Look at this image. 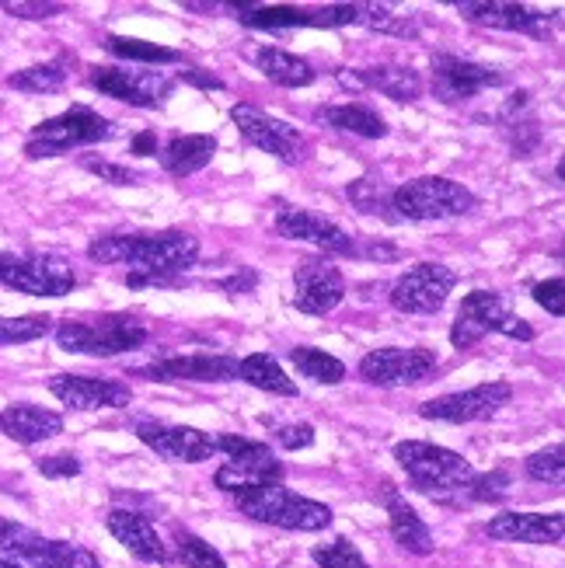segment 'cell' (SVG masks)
Listing matches in <instances>:
<instances>
[{"instance_id":"1","label":"cell","mask_w":565,"mask_h":568,"mask_svg":"<svg viewBox=\"0 0 565 568\" xmlns=\"http://www.w3.org/2000/svg\"><path fill=\"white\" fill-rule=\"evenodd\" d=\"M98 265H130L127 286H179L200 262V241L189 231H127L102 234L88 244Z\"/></svg>"},{"instance_id":"6","label":"cell","mask_w":565,"mask_h":568,"mask_svg":"<svg viewBox=\"0 0 565 568\" xmlns=\"http://www.w3.org/2000/svg\"><path fill=\"white\" fill-rule=\"evenodd\" d=\"M506 335V338H517V342H531L534 338V328L527 325L524 317H517L513 311H506V301L503 293L496 290H475L461 301L457 307V317L451 325V342L454 349H472L478 345L485 335Z\"/></svg>"},{"instance_id":"19","label":"cell","mask_w":565,"mask_h":568,"mask_svg":"<svg viewBox=\"0 0 565 568\" xmlns=\"http://www.w3.org/2000/svg\"><path fill=\"white\" fill-rule=\"evenodd\" d=\"M137 439L143 443V447H151L154 454L175 460V464H200V460H210L216 454L213 436L192 429V426L154 423V418L137 423Z\"/></svg>"},{"instance_id":"46","label":"cell","mask_w":565,"mask_h":568,"mask_svg":"<svg viewBox=\"0 0 565 568\" xmlns=\"http://www.w3.org/2000/svg\"><path fill=\"white\" fill-rule=\"evenodd\" d=\"M36 537H39L36 530H29V527H21V524L4 520V516H0V551H4V555H18L21 558V551L29 548Z\"/></svg>"},{"instance_id":"3","label":"cell","mask_w":565,"mask_h":568,"mask_svg":"<svg viewBox=\"0 0 565 568\" xmlns=\"http://www.w3.org/2000/svg\"><path fill=\"white\" fill-rule=\"evenodd\" d=\"M238 509L252 516L259 524L280 527V530H297V534H317L332 527V509L325 503H314L307 496L276 485H252L234 496Z\"/></svg>"},{"instance_id":"53","label":"cell","mask_w":565,"mask_h":568,"mask_svg":"<svg viewBox=\"0 0 565 568\" xmlns=\"http://www.w3.org/2000/svg\"><path fill=\"white\" fill-rule=\"evenodd\" d=\"M0 568H24V565L14 561V558H8V555H0Z\"/></svg>"},{"instance_id":"40","label":"cell","mask_w":565,"mask_h":568,"mask_svg":"<svg viewBox=\"0 0 565 568\" xmlns=\"http://www.w3.org/2000/svg\"><path fill=\"white\" fill-rule=\"evenodd\" d=\"M175 540H179V558L185 561V568H228L224 555H220L200 534L179 530Z\"/></svg>"},{"instance_id":"29","label":"cell","mask_w":565,"mask_h":568,"mask_svg":"<svg viewBox=\"0 0 565 568\" xmlns=\"http://www.w3.org/2000/svg\"><path fill=\"white\" fill-rule=\"evenodd\" d=\"M255 67L280 88H307L317 78L314 67L304 57L286 53V49H280V45H262L255 53Z\"/></svg>"},{"instance_id":"45","label":"cell","mask_w":565,"mask_h":568,"mask_svg":"<svg viewBox=\"0 0 565 568\" xmlns=\"http://www.w3.org/2000/svg\"><path fill=\"white\" fill-rule=\"evenodd\" d=\"M531 296H534V304L545 307L552 317H562L565 314V280L555 276V280H545V283H534Z\"/></svg>"},{"instance_id":"21","label":"cell","mask_w":565,"mask_h":568,"mask_svg":"<svg viewBox=\"0 0 565 568\" xmlns=\"http://www.w3.org/2000/svg\"><path fill=\"white\" fill-rule=\"evenodd\" d=\"M457 14L482 29H500V32H542L552 21V14L527 8V4H506V0H461L454 4Z\"/></svg>"},{"instance_id":"47","label":"cell","mask_w":565,"mask_h":568,"mask_svg":"<svg viewBox=\"0 0 565 568\" xmlns=\"http://www.w3.org/2000/svg\"><path fill=\"white\" fill-rule=\"evenodd\" d=\"M276 443L283 450H307L314 443V426L311 423H286L276 429Z\"/></svg>"},{"instance_id":"15","label":"cell","mask_w":565,"mask_h":568,"mask_svg":"<svg viewBox=\"0 0 565 568\" xmlns=\"http://www.w3.org/2000/svg\"><path fill=\"white\" fill-rule=\"evenodd\" d=\"M346 301V276L329 258H304L293 273V307L311 317L332 314Z\"/></svg>"},{"instance_id":"23","label":"cell","mask_w":565,"mask_h":568,"mask_svg":"<svg viewBox=\"0 0 565 568\" xmlns=\"http://www.w3.org/2000/svg\"><path fill=\"white\" fill-rule=\"evenodd\" d=\"M105 527L137 561H143V565H168L171 561L161 534L154 530V524L147 520L143 513H137V509H112L105 516Z\"/></svg>"},{"instance_id":"48","label":"cell","mask_w":565,"mask_h":568,"mask_svg":"<svg viewBox=\"0 0 565 568\" xmlns=\"http://www.w3.org/2000/svg\"><path fill=\"white\" fill-rule=\"evenodd\" d=\"M36 467H39V475H46V478H78V475H81V460L73 457V454L42 457Z\"/></svg>"},{"instance_id":"28","label":"cell","mask_w":565,"mask_h":568,"mask_svg":"<svg viewBox=\"0 0 565 568\" xmlns=\"http://www.w3.org/2000/svg\"><path fill=\"white\" fill-rule=\"evenodd\" d=\"M21 561H29L32 568H102V561L88 548L70 545V540H49L42 534L21 551Z\"/></svg>"},{"instance_id":"13","label":"cell","mask_w":565,"mask_h":568,"mask_svg":"<svg viewBox=\"0 0 565 568\" xmlns=\"http://www.w3.org/2000/svg\"><path fill=\"white\" fill-rule=\"evenodd\" d=\"M457 286V273L440 262H420L395 280L387 301L402 314H436Z\"/></svg>"},{"instance_id":"34","label":"cell","mask_w":565,"mask_h":568,"mask_svg":"<svg viewBox=\"0 0 565 568\" xmlns=\"http://www.w3.org/2000/svg\"><path fill=\"white\" fill-rule=\"evenodd\" d=\"M105 49L115 60L127 63H151V67H168V63H182L179 49H168L147 39H133V36H105Z\"/></svg>"},{"instance_id":"30","label":"cell","mask_w":565,"mask_h":568,"mask_svg":"<svg viewBox=\"0 0 565 568\" xmlns=\"http://www.w3.org/2000/svg\"><path fill=\"white\" fill-rule=\"evenodd\" d=\"M317 122H325L332 130H342V133H353V136H363V140H381L387 136V122L381 112H374L371 105H332V109H317L314 112Z\"/></svg>"},{"instance_id":"35","label":"cell","mask_w":565,"mask_h":568,"mask_svg":"<svg viewBox=\"0 0 565 568\" xmlns=\"http://www.w3.org/2000/svg\"><path fill=\"white\" fill-rule=\"evenodd\" d=\"M290 363L297 366V374L314 381V384H342L346 381V363L335 359L332 353L325 349H314V345H297V349H290Z\"/></svg>"},{"instance_id":"43","label":"cell","mask_w":565,"mask_h":568,"mask_svg":"<svg viewBox=\"0 0 565 568\" xmlns=\"http://www.w3.org/2000/svg\"><path fill=\"white\" fill-rule=\"evenodd\" d=\"M509 146H513V158H531L542 143V130H537L534 119H509Z\"/></svg>"},{"instance_id":"24","label":"cell","mask_w":565,"mask_h":568,"mask_svg":"<svg viewBox=\"0 0 565 568\" xmlns=\"http://www.w3.org/2000/svg\"><path fill=\"white\" fill-rule=\"evenodd\" d=\"M0 433L14 443L32 447V443H46V439L63 433V415L53 408H42V405L18 402V405H8L4 412H0Z\"/></svg>"},{"instance_id":"50","label":"cell","mask_w":565,"mask_h":568,"mask_svg":"<svg viewBox=\"0 0 565 568\" xmlns=\"http://www.w3.org/2000/svg\"><path fill=\"white\" fill-rule=\"evenodd\" d=\"M255 283H259V276L252 273V268H244V273H238V276L220 280V290H228L231 296H238V293H252Z\"/></svg>"},{"instance_id":"37","label":"cell","mask_w":565,"mask_h":568,"mask_svg":"<svg viewBox=\"0 0 565 568\" xmlns=\"http://www.w3.org/2000/svg\"><path fill=\"white\" fill-rule=\"evenodd\" d=\"M53 332V317L49 314H21V317H0V345H24L46 338Z\"/></svg>"},{"instance_id":"52","label":"cell","mask_w":565,"mask_h":568,"mask_svg":"<svg viewBox=\"0 0 565 568\" xmlns=\"http://www.w3.org/2000/svg\"><path fill=\"white\" fill-rule=\"evenodd\" d=\"M133 154H137V158H151V154H158V140H154V133H140V136L133 140Z\"/></svg>"},{"instance_id":"9","label":"cell","mask_w":565,"mask_h":568,"mask_svg":"<svg viewBox=\"0 0 565 568\" xmlns=\"http://www.w3.org/2000/svg\"><path fill=\"white\" fill-rule=\"evenodd\" d=\"M213 450L228 454L224 467L216 471V488L238 491L252 488V485H276L283 481V464L276 460V454L259 439H244V436H213Z\"/></svg>"},{"instance_id":"25","label":"cell","mask_w":565,"mask_h":568,"mask_svg":"<svg viewBox=\"0 0 565 568\" xmlns=\"http://www.w3.org/2000/svg\"><path fill=\"white\" fill-rule=\"evenodd\" d=\"M216 154L213 133H179L161 146V168L175 179H189L203 171Z\"/></svg>"},{"instance_id":"51","label":"cell","mask_w":565,"mask_h":568,"mask_svg":"<svg viewBox=\"0 0 565 568\" xmlns=\"http://www.w3.org/2000/svg\"><path fill=\"white\" fill-rule=\"evenodd\" d=\"M179 81L192 84V88H203V91H220V88H224V81L213 78V73H203V70H182Z\"/></svg>"},{"instance_id":"42","label":"cell","mask_w":565,"mask_h":568,"mask_svg":"<svg viewBox=\"0 0 565 568\" xmlns=\"http://www.w3.org/2000/svg\"><path fill=\"white\" fill-rule=\"evenodd\" d=\"M84 171L98 175L109 185H143V175L130 164H115V161H98V158H84Z\"/></svg>"},{"instance_id":"49","label":"cell","mask_w":565,"mask_h":568,"mask_svg":"<svg viewBox=\"0 0 565 568\" xmlns=\"http://www.w3.org/2000/svg\"><path fill=\"white\" fill-rule=\"evenodd\" d=\"M4 8L8 14H14V18H24V21H42V18H57V14H63L67 8L63 4H29V0H4Z\"/></svg>"},{"instance_id":"16","label":"cell","mask_w":565,"mask_h":568,"mask_svg":"<svg viewBox=\"0 0 565 568\" xmlns=\"http://www.w3.org/2000/svg\"><path fill=\"white\" fill-rule=\"evenodd\" d=\"M231 122L244 140H249L252 146H259L262 154H273L280 161H297L304 151V136L297 126H290V122L269 115L255 105H234Z\"/></svg>"},{"instance_id":"36","label":"cell","mask_w":565,"mask_h":568,"mask_svg":"<svg viewBox=\"0 0 565 568\" xmlns=\"http://www.w3.org/2000/svg\"><path fill=\"white\" fill-rule=\"evenodd\" d=\"M346 195H350V203H353L360 213H366V216H381V220H387V224H398L395 210H391V192H387L384 185H377L374 179H356V182H350Z\"/></svg>"},{"instance_id":"38","label":"cell","mask_w":565,"mask_h":568,"mask_svg":"<svg viewBox=\"0 0 565 568\" xmlns=\"http://www.w3.org/2000/svg\"><path fill=\"white\" fill-rule=\"evenodd\" d=\"M311 558L317 561V568H371V561L363 558V551L350 537H335L332 545H317Z\"/></svg>"},{"instance_id":"27","label":"cell","mask_w":565,"mask_h":568,"mask_svg":"<svg viewBox=\"0 0 565 568\" xmlns=\"http://www.w3.org/2000/svg\"><path fill=\"white\" fill-rule=\"evenodd\" d=\"M360 88H374L387 98H395V102H415V98H423V78L415 67H402V63H381V67H363L353 73Z\"/></svg>"},{"instance_id":"39","label":"cell","mask_w":565,"mask_h":568,"mask_svg":"<svg viewBox=\"0 0 565 568\" xmlns=\"http://www.w3.org/2000/svg\"><path fill=\"white\" fill-rule=\"evenodd\" d=\"M509 485H513V478H509V471H488V475H475L468 485H464V491L457 499H464V503H503L506 496H509Z\"/></svg>"},{"instance_id":"33","label":"cell","mask_w":565,"mask_h":568,"mask_svg":"<svg viewBox=\"0 0 565 568\" xmlns=\"http://www.w3.org/2000/svg\"><path fill=\"white\" fill-rule=\"evenodd\" d=\"M238 8V4H231ZM238 21L249 29H314V11L311 8H290V4H269V8H238Z\"/></svg>"},{"instance_id":"22","label":"cell","mask_w":565,"mask_h":568,"mask_svg":"<svg viewBox=\"0 0 565 568\" xmlns=\"http://www.w3.org/2000/svg\"><path fill=\"white\" fill-rule=\"evenodd\" d=\"M485 534L506 545H558L565 534L562 513H500L485 524Z\"/></svg>"},{"instance_id":"14","label":"cell","mask_w":565,"mask_h":568,"mask_svg":"<svg viewBox=\"0 0 565 568\" xmlns=\"http://www.w3.org/2000/svg\"><path fill=\"white\" fill-rule=\"evenodd\" d=\"M430 67H433V73H430L433 94H436V102H444V105L468 102V98H475L488 88L506 84V73L500 67L475 63V60L454 57V53H436Z\"/></svg>"},{"instance_id":"17","label":"cell","mask_w":565,"mask_h":568,"mask_svg":"<svg viewBox=\"0 0 565 568\" xmlns=\"http://www.w3.org/2000/svg\"><path fill=\"white\" fill-rule=\"evenodd\" d=\"M137 377L175 384V381H192V384H228L238 381V359L228 353H195V356H168L158 363H147L133 369Z\"/></svg>"},{"instance_id":"31","label":"cell","mask_w":565,"mask_h":568,"mask_svg":"<svg viewBox=\"0 0 565 568\" xmlns=\"http://www.w3.org/2000/svg\"><path fill=\"white\" fill-rule=\"evenodd\" d=\"M238 381L252 384L265 394H283V398H293V394H297V384L286 377V369L269 353H252V356L238 359Z\"/></svg>"},{"instance_id":"12","label":"cell","mask_w":565,"mask_h":568,"mask_svg":"<svg viewBox=\"0 0 565 568\" xmlns=\"http://www.w3.org/2000/svg\"><path fill=\"white\" fill-rule=\"evenodd\" d=\"M513 402V387L506 381H488L472 390H454L444 398H433L420 405V415L430 423H451V426H468V423H485V418L500 415Z\"/></svg>"},{"instance_id":"26","label":"cell","mask_w":565,"mask_h":568,"mask_svg":"<svg viewBox=\"0 0 565 568\" xmlns=\"http://www.w3.org/2000/svg\"><path fill=\"white\" fill-rule=\"evenodd\" d=\"M384 506H387V520H391V537H395V545L405 548L408 555H433V534L426 527V520L420 513H415L395 488L384 485Z\"/></svg>"},{"instance_id":"11","label":"cell","mask_w":565,"mask_h":568,"mask_svg":"<svg viewBox=\"0 0 565 568\" xmlns=\"http://www.w3.org/2000/svg\"><path fill=\"white\" fill-rule=\"evenodd\" d=\"M440 356L426 345L415 349H402V345H387V349H374L360 359V377L374 387H415L436 374Z\"/></svg>"},{"instance_id":"32","label":"cell","mask_w":565,"mask_h":568,"mask_svg":"<svg viewBox=\"0 0 565 568\" xmlns=\"http://www.w3.org/2000/svg\"><path fill=\"white\" fill-rule=\"evenodd\" d=\"M70 67H73V57L63 53L49 63H36V67H24L18 73L8 78V88L14 91H24V94H53V91H63V84L70 81Z\"/></svg>"},{"instance_id":"18","label":"cell","mask_w":565,"mask_h":568,"mask_svg":"<svg viewBox=\"0 0 565 568\" xmlns=\"http://www.w3.org/2000/svg\"><path fill=\"white\" fill-rule=\"evenodd\" d=\"M276 234L286 241H304L322 248L325 255H360V244L353 234L342 231L335 220H325L322 213H311L301 206H283L276 213Z\"/></svg>"},{"instance_id":"44","label":"cell","mask_w":565,"mask_h":568,"mask_svg":"<svg viewBox=\"0 0 565 568\" xmlns=\"http://www.w3.org/2000/svg\"><path fill=\"white\" fill-rule=\"evenodd\" d=\"M346 24H360V4L314 8V29H346Z\"/></svg>"},{"instance_id":"5","label":"cell","mask_w":565,"mask_h":568,"mask_svg":"<svg viewBox=\"0 0 565 568\" xmlns=\"http://www.w3.org/2000/svg\"><path fill=\"white\" fill-rule=\"evenodd\" d=\"M391 210H395L398 224L402 220H408V224H430V220H454L475 213L478 195L454 179L423 175L391 189Z\"/></svg>"},{"instance_id":"41","label":"cell","mask_w":565,"mask_h":568,"mask_svg":"<svg viewBox=\"0 0 565 568\" xmlns=\"http://www.w3.org/2000/svg\"><path fill=\"white\" fill-rule=\"evenodd\" d=\"M524 471H527V478H534V481L558 485L562 475H565V450H562V443H555V447H545V450L531 454L527 464H524Z\"/></svg>"},{"instance_id":"4","label":"cell","mask_w":565,"mask_h":568,"mask_svg":"<svg viewBox=\"0 0 565 568\" xmlns=\"http://www.w3.org/2000/svg\"><path fill=\"white\" fill-rule=\"evenodd\" d=\"M395 460L402 464V471L412 478V485L426 491L433 499H457L464 485L475 478L472 464L464 460L461 454L447 450V447H436V443L426 439H405L395 447Z\"/></svg>"},{"instance_id":"20","label":"cell","mask_w":565,"mask_h":568,"mask_svg":"<svg viewBox=\"0 0 565 568\" xmlns=\"http://www.w3.org/2000/svg\"><path fill=\"white\" fill-rule=\"evenodd\" d=\"M49 390L73 408V412H98V408H127L133 402L130 384L109 377H81V374H57L49 377Z\"/></svg>"},{"instance_id":"8","label":"cell","mask_w":565,"mask_h":568,"mask_svg":"<svg viewBox=\"0 0 565 568\" xmlns=\"http://www.w3.org/2000/svg\"><path fill=\"white\" fill-rule=\"evenodd\" d=\"M0 286L29 296H67L78 286V273L53 252H0Z\"/></svg>"},{"instance_id":"7","label":"cell","mask_w":565,"mask_h":568,"mask_svg":"<svg viewBox=\"0 0 565 568\" xmlns=\"http://www.w3.org/2000/svg\"><path fill=\"white\" fill-rule=\"evenodd\" d=\"M115 136V122L98 115L94 109L73 105L63 115H53L39 122L32 130L29 143H24V158L29 161H42V158H60L73 146H88V143H105Z\"/></svg>"},{"instance_id":"2","label":"cell","mask_w":565,"mask_h":568,"mask_svg":"<svg viewBox=\"0 0 565 568\" xmlns=\"http://www.w3.org/2000/svg\"><path fill=\"white\" fill-rule=\"evenodd\" d=\"M151 328L140 314L119 311L102 317H70L57 328V345L73 356H122L143 349Z\"/></svg>"},{"instance_id":"10","label":"cell","mask_w":565,"mask_h":568,"mask_svg":"<svg viewBox=\"0 0 565 568\" xmlns=\"http://www.w3.org/2000/svg\"><path fill=\"white\" fill-rule=\"evenodd\" d=\"M88 84L102 91L105 98H115L133 109H158L175 91V81L164 78L161 70H130V67H91Z\"/></svg>"}]
</instances>
